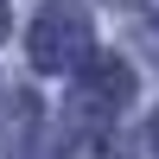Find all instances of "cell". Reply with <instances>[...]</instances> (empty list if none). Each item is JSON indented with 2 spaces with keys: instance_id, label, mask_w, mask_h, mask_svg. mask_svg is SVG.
<instances>
[{
  "instance_id": "cell-1",
  "label": "cell",
  "mask_w": 159,
  "mask_h": 159,
  "mask_svg": "<svg viewBox=\"0 0 159 159\" xmlns=\"http://www.w3.org/2000/svg\"><path fill=\"white\" fill-rule=\"evenodd\" d=\"M89 57V25H83V7L76 0H51L32 25V64L38 70H70V64Z\"/></svg>"
},
{
  "instance_id": "cell-2",
  "label": "cell",
  "mask_w": 159,
  "mask_h": 159,
  "mask_svg": "<svg viewBox=\"0 0 159 159\" xmlns=\"http://www.w3.org/2000/svg\"><path fill=\"white\" fill-rule=\"evenodd\" d=\"M127 96H134V76H127L121 57H89L83 76H76V115H96V121H108L115 108H127Z\"/></svg>"
},
{
  "instance_id": "cell-3",
  "label": "cell",
  "mask_w": 159,
  "mask_h": 159,
  "mask_svg": "<svg viewBox=\"0 0 159 159\" xmlns=\"http://www.w3.org/2000/svg\"><path fill=\"white\" fill-rule=\"evenodd\" d=\"M7 19H13V7H7V0H0V38H7Z\"/></svg>"
},
{
  "instance_id": "cell-4",
  "label": "cell",
  "mask_w": 159,
  "mask_h": 159,
  "mask_svg": "<svg viewBox=\"0 0 159 159\" xmlns=\"http://www.w3.org/2000/svg\"><path fill=\"white\" fill-rule=\"evenodd\" d=\"M147 45H153V51H159V19H153V25H147Z\"/></svg>"
},
{
  "instance_id": "cell-5",
  "label": "cell",
  "mask_w": 159,
  "mask_h": 159,
  "mask_svg": "<svg viewBox=\"0 0 159 159\" xmlns=\"http://www.w3.org/2000/svg\"><path fill=\"white\" fill-rule=\"evenodd\" d=\"M153 159H159V121H153Z\"/></svg>"
}]
</instances>
